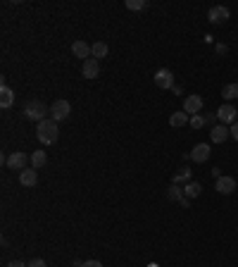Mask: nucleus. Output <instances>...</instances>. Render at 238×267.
<instances>
[{"label": "nucleus", "instance_id": "22", "mask_svg": "<svg viewBox=\"0 0 238 267\" xmlns=\"http://www.w3.org/2000/svg\"><path fill=\"white\" fill-rule=\"evenodd\" d=\"M124 5H126V10H134V12H136V10L148 7V0H126Z\"/></svg>", "mask_w": 238, "mask_h": 267}, {"label": "nucleus", "instance_id": "6", "mask_svg": "<svg viewBox=\"0 0 238 267\" xmlns=\"http://www.w3.org/2000/svg\"><path fill=\"white\" fill-rule=\"evenodd\" d=\"M5 162H7V167H12V170H27V162H31V155L22 153V150H15Z\"/></svg>", "mask_w": 238, "mask_h": 267}, {"label": "nucleus", "instance_id": "19", "mask_svg": "<svg viewBox=\"0 0 238 267\" xmlns=\"http://www.w3.org/2000/svg\"><path fill=\"white\" fill-rule=\"evenodd\" d=\"M186 122H191V115H186L183 110H181V112H174V115L169 117V124H172V126H183Z\"/></svg>", "mask_w": 238, "mask_h": 267}, {"label": "nucleus", "instance_id": "24", "mask_svg": "<svg viewBox=\"0 0 238 267\" xmlns=\"http://www.w3.org/2000/svg\"><path fill=\"white\" fill-rule=\"evenodd\" d=\"M188 124H191L193 129H200V126L205 124V117H203V115H193V117H191V122H188Z\"/></svg>", "mask_w": 238, "mask_h": 267}, {"label": "nucleus", "instance_id": "28", "mask_svg": "<svg viewBox=\"0 0 238 267\" xmlns=\"http://www.w3.org/2000/svg\"><path fill=\"white\" fill-rule=\"evenodd\" d=\"M29 267H45V260H41V258H38V260L29 263Z\"/></svg>", "mask_w": 238, "mask_h": 267}, {"label": "nucleus", "instance_id": "16", "mask_svg": "<svg viewBox=\"0 0 238 267\" xmlns=\"http://www.w3.org/2000/svg\"><path fill=\"white\" fill-rule=\"evenodd\" d=\"M45 162H48V155H45V150H33V153H31V167H33V170L43 167Z\"/></svg>", "mask_w": 238, "mask_h": 267}, {"label": "nucleus", "instance_id": "23", "mask_svg": "<svg viewBox=\"0 0 238 267\" xmlns=\"http://www.w3.org/2000/svg\"><path fill=\"white\" fill-rule=\"evenodd\" d=\"M191 179V170L186 167V170H178L177 174L172 177V184H181V181H188Z\"/></svg>", "mask_w": 238, "mask_h": 267}, {"label": "nucleus", "instance_id": "5", "mask_svg": "<svg viewBox=\"0 0 238 267\" xmlns=\"http://www.w3.org/2000/svg\"><path fill=\"white\" fill-rule=\"evenodd\" d=\"M200 110H203V98H200L198 93H193V95H186V98H183V112H186V115H191V117H193V115H198Z\"/></svg>", "mask_w": 238, "mask_h": 267}, {"label": "nucleus", "instance_id": "18", "mask_svg": "<svg viewBox=\"0 0 238 267\" xmlns=\"http://www.w3.org/2000/svg\"><path fill=\"white\" fill-rule=\"evenodd\" d=\"M167 198L174 201V203H181V201H183V188H178V184H172V186L167 188Z\"/></svg>", "mask_w": 238, "mask_h": 267}, {"label": "nucleus", "instance_id": "4", "mask_svg": "<svg viewBox=\"0 0 238 267\" xmlns=\"http://www.w3.org/2000/svg\"><path fill=\"white\" fill-rule=\"evenodd\" d=\"M50 115H53V119L55 122H62V119H67L69 115H72V105L67 103V100H55L53 105H50Z\"/></svg>", "mask_w": 238, "mask_h": 267}, {"label": "nucleus", "instance_id": "13", "mask_svg": "<svg viewBox=\"0 0 238 267\" xmlns=\"http://www.w3.org/2000/svg\"><path fill=\"white\" fill-rule=\"evenodd\" d=\"M81 74H84L86 79H95V77L100 74V64H98V60L95 58L84 60V69H81Z\"/></svg>", "mask_w": 238, "mask_h": 267}, {"label": "nucleus", "instance_id": "2", "mask_svg": "<svg viewBox=\"0 0 238 267\" xmlns=\"http://www.w3.org/2000/svg\"><path fill=\"white\" fill-rule=\"evenodd\" d=\"M24 115L33 119V122H43V119H48L45 115H50V108L45 103H41V100H29L27 108H24Z\"/></svg>", "mask_w": 238, "mask_h": 267}, {"label": "nucleus", "instance_id": "8", "mask_svg": "<svg viewBox=\"0 0 238 267\" xmlns=\"http://www.w3.org/2000/svg\"><path fill=\"white\" fill-rule=\"evenodd\" d=\"M236 112H238V108H234V105H222L219 110H217V117L222 119V124H234V122H238L236 119Z\"/></svg>", "mask_w": 238, "mask_h": 267}, {"label": "nucleus", "instance_id": "10", "mask_svg": "<svg viewBox=\"0 0 238 267\" xmlns=\"http://www.w3.org/2000/svg\"><path fill=\"white\" fill-rule=\"evenodd\" d=\"M72 53H74L76 58L89 60V58H93V46H89L86 41H74V43H72Z\"/></svg>", "mask_w": 238, "mask_h": 267}, {"label": "nucleus", "instance_id": "20", "mask_svg": "<svg viewBox=\"0 0 238 267\" xmlns=\"http://www.w3.org/2000/svg\"><path fill=\"white\" fill-rule=\"evenodd\" d=\"M107 50H110V48H107V43H105V41H98V43H93V58L98 60V58H105V55H107Z\"/></svg>", "mask_w": 238, "mask_h": 267}, {"label": "nucleus", "instance_id": "21", "mask_svg": "<svg viewBox=\"0 0 238 267\" xmlns=\"http://www.w3.org/2000/svg\"><path fill=\"white\" fill-rule=\"evenodd\" d=\"M222 95H224V100H234V98H238V84H226V86L222 89Z\"/></svg>", "mask_w": 238, "mask_h": 267}, {"label": "nucleus", "instance_id": "9", "mask_svg": "<svg viewBox=\"0 0 238 267\" xmlns=\"http://www.w3.org/2000/svg\"><path fill=\"white\" fill-rule=\"evenodd\" d=\"M214 188H217L219 193H224V196H231V193L236 191V179L234 177H219L217 179V184H214Z\"/></svg>", "mask_w": 238, "mask_h": 267}, {"label": "nucleus", "instance_id": "15", "mask_svg": "<svg viewBox=\"0 0 238 267\" xmlns=\"http://www.w3.org/2000/svg\"><path fill=\"white\" fill-rule=\"evenodd\" d=\"M19 181H22V186H36V184H38V174H36V170H33V167H27V170H22V174H19Z\"/></svg>", "mask_w": 238, "mask_h": 267}, {"label": "nucleus", "instance_id": "12", "mask_svg": "<svg viewBox=\"0 0 238 267\" xmlns=\"http://www.w3.org/2000/svg\"><path fill=\"white\" fill-rule=\"evenodd\" d=\"M188 157H191L193 162H205V160H209V146L208 143H198L195 148L188 153Z\"/></svg>", "mask_w": 238, "mask_h": 267}, {"label": "nucleus", "instance_id": "29", "mask_svg": "<svg viewBox=\"0 0 238 267\" xmlns=\"http://www.w3.org/2000/svg\"><path fill=\"white\" fill-rule=\"evenodd\" d=\"M7 267H29V265H24L22 260H12V263H10V265H7Z\"/></svg>", "mask_w": 238, "mask_h": 267}, {"label": "nucleus", "instance_id": "26", "mask_svg": "<svg viewBox=\"0 0 238 267\" xmlns=\"http://www.w3.org/2000/svg\"><path fill=\"white\" fill-rule=\"evenodd\" d=\"M217 112H214V115H205V124H214V122H217Z\"/></svg>", "mask_w": 238, "mask_h": 267}, {"label": "nucleus", "instance_id": "7", "mask_svg": "<svg viewBox=\"0 0 238 267\" xmlns=\"http://www.w3.org/2000/svg\"><path fill=\"white\" fill-rule=\"evenodd\" d=\"M155 84L164 91L174 89V74H172L169 69H157V72H155Z\"/></svg>", "mask_w": 238, "mask_h": 267}, {"label": "nucleus", "instance_id": "11", "mask_svg": "<svg viewBox=\"0 0 238 267\" xmlns=\"http://www.w3.org/2000/svg\"><path fill=\"white\" fill-rule=\"evenodd\" d=\"M229 136H231V129H229L226 124H217V126H212V134H209V139H212L214 143H224Z\"/></svg>", "mask_w": 238, "mask_h": 267}, {"label": "nucleus", "instance_id": "3", "mask_svg": "<svg viewBox=\"0 0 238 267\" xmlns=\"http://www.w3.org/2000/svg\"><path fill=\"white\" fill-rule=\"evenodd\" d=\"M229 17H231V12L224 5H214V7H209V12H208V22L209 24H217V27L219 24H226Z\"/></svg>", "mask_w": 238, "mask_h": 267}, {"label": "nucleus", "instance_id": "25", "mask_svg": "<svg viewBox=\"0 0 238 267\" xmlns=\"http://www.w3.org/2000/svg\"><path fill=\"white\" fill-rule=\"evenodd\" d=\"M84 267H103V263H100V260H86Z\"/></svg>", "mask_w": 238, "mask_h": 267}, {"label": "nucleus", "instance_id": "14", "mask_svg": "<svg viewBox=\"0 0 238 267\" xmlns=\"http://www.w3.org/2000/svg\"><path fill=\"white\" fill-rule=\"evenodd\" d=\"M12 103H15V91L2 84V86H0V108H5V110H7Z\"/></svg>", "mask_w": 238, "mask_h": 267}, {"label": "nucleus", "instance_id": "27", "mask_svg": "<svg viewBox=\"0 0 238 267\" xmlns=\"http://www.w3.org/2000/svg\"><path fill=\"white\" fill-rule=\"evenodd\" d=\"M231 136L238 141V122H234V124H231Z\"/></svg>", "mask_w": 238, "mask_h": 267}, {"label": "nucleus", "instance_id": "1", "mask_svg": "<svg viewBox=\"0 0 238 267\" xmlns=\"http://www.w3.org/2000/svg\"><path fill=\"white\" fill-rule=\"evenodd\" d=\"M36 134H38V141L41 143H45V146H53L55 141H58L60 136V129H58V122L53 117L43 119V122H38V126H36Z\"/></svg>", "mask_w": 238, "mask_h": 267}, {"label": "nucleus", "instance_id": "17", "mask_svg": "<svg viewBox=\"0 0 238 267\" xmlns=\"http://www.w3.org/2000/svg\"><path fill=\"white\" fill-rule=\"evenodd\" d=\"M200 191H203V186H200L198 181H191V184H186L183 196H186L188 201H193V198H198V196H200Z\"/></svg>", "mask_w": 238, "mask_h": 267}]
</instances>
